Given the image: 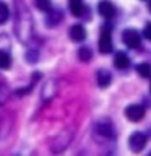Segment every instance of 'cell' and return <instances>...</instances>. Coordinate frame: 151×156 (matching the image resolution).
<instances>
[{
	"instance_id": "obj_7",
	"label": "cell",
	"mask_w": 151,
	"mask_h": 156,
	"mask_svg": "<svg viewBox=\"0 0 151 156\" xmlns=\"http://www.w3.org/2000/svg\"><path fill=\"white\" fill-rule=\"evenodd\" d=\"M124 114L127 117V120L136 124V122L143 120V117L146 114V109H145V106H141V104H128L124 109Z\"/></svg>"
},
{
	"instance_id": "obj_17",
	"label": "cell",
	"mask_w": 151,
	"mask_h": 156,
	"mask_svg": "<svg viewBox=\"0 0 151 156\" xmlns=\"http://www.w3.org/2000/svg\"><path fill=\"white\" fill-rule=\"evenodd\" d=\"M136 73L141 78H151V63L148 62H141L136 65Z\"/></svg>"
},
{
	"instance_id": "obj_19",
	"label": "cell",
	"mask_w": 151,
	"mask_h": 156,
	"mask_svg": "<svg viewBox=\"0 0 151 156\" xmlns=\"http://www.w3.org/2000/svg\"><path fill=\"white\" fill-rule=\"evenodd\" d=\"M34 7H36L39 12L47 13L49 10L52 8V0H34Z\"/></svg>"
},
{
	"instance_id": "obj_18",
	"label": "cell",
	"mask_w": 151,
	"mask_h": 156,
	"mask_svg": "<svg viewBox=\"0 0 151 156\" xmlns=\"http://www.w3.org/2000/svg\"><path fill=\"white\" fill-rule=\"evenodd\" d=\"M8 20H10V8L3 0H0V24H5Z\"/></svg>"
},
{
	"instance_id": "obj_8",
	"label": "cell",
	"mask_w": 151,
	"mask_h": 156,
	"mask_svg": "<svg viewBox=\"0 0 151 156\" xmlns=\"http://www.w3.org/2000/svg\"><path fill=\"white\" fill-rule=\"evenodd\" d=\"M63 20V12L60 8H51L49 12L46 13V20H44V23H46L47 28H57L58 24L62 23Z\"/></svg>"
},
{
	"instance_id": "obj_9",
	"label": "cell",
	"mask_w": 151,
	"mask_h": 156,
	"mask_svg": "<svg viewBox=\"0 0 151 156\" xmlns=\"http://www.w3.org/2000/svg\"><path fill=\"white\" fill-rule=\"evenodd\" d=\"M97 13L101 15L104 20H112L115 16L117 10H115V5L111 2V0H101L97 3Z\"/></svg>"
},
{
	"instance_id": "obj_5",
	"label": "cell",
	"mask_w": 151,
	"mask_h": 156,
	"mask_svg": "<svg viewBox=\"0 0 151 156\" xmlns=\"http://www.w3.org/2000/svg\"><path fill=\"white\" fill-rule=\"evenodd\" d=\"M148 145V133L145 132H133L128 136V148L133 153H141Z\"/></svg>"
},
{
	"instance_id": "obj_20",
	"label": "cell",
	"mask_w": 151,
	"mask_h": 156,
	"mask_svg": "<svg viewBox=\"0 0 151 156\" xmlns=\"http://www.w3.org/2000/svg\"><path fill=\"white\" fill-rule=\"evenodd\" d=\"M24 60L29 62V63H36L39 60V51H37V49H34V47L28 49L26 54H24Z\"/></svg>"
},
{
	"instance_id": "obj_22",
	"label": "cell",
	"mask_w": 151,
	"mask_h": 156,
	"mask_svg": "<svg viewBox=\"0 0 151 156\" xmlns=\"http://www.w3.org/2000/svg\"><path fill=\"white\" fill-rule=\"evenodd\" d=\"M0 49H10V39L7 34L0 36Z\"/></svg>"
},
{
	"instance_id": "obj_3",
	"label": "cell",
	"mask_w": 151,
	"mask_h": 156,
	"mask_svg": "<svg viewBox=\"0 0 151 156\" xmlns=\"http://www.w3.org/2000/svg\"><path fill=\"white\" fill-rule=\"evenodd\" d=\"M112 26L111 24H104L99 34V41H97V47L102 55H109L114 52V44H112Z\"/></svg>"
},
{
	"instance_id": "obj_4",
	"label": "cell",
	"mask_w": 151,
	"mask_h": 156,
	"mask_svg": "<svg viewBox=\"0 0 151 156\" xmlns=\"http://www.w3.org/2000/svg\"><path fill=\"white\" fill-rule=\"evenodd\" d=\"M72 138H73V130L72 129H67V130L63 129L60 133L52 140L51 150L54 151V153H62V151L67 150L68 145L72 143Z\"/></svg>"
},
{
	"instance_id": "obj_16",
	"label": "cell",
	"mask_w": 151,
	"mask_h": 156,
	"mask_svg": "<svg viewBox=\"0 0 151 156\" xmlns=\"http://www.w3.org/2000/svg\"><path fill=\"white\" fill-rule=\"evenodd\" d=\"M78 58H80L81 62H91L93 60V49L88 47V46H83L78 49Z\"/></svg>"
},
{
	"instance_id": "obj_15",
	"label": "cell",
	"mask_w": 151,
	"mask_h": 156,
	"mask_svg": "<svg viewBox=\"0 0 151 156\" xmlns=\"http://www.w3.org/2000/svg\"><path fill=\"white\" fill-rule=\"evenodd\" d=\"M10 67H12L10 49H0V70H10Z\"/></svg>"
},
{
	"instance_id": "obj_12",
	"label": "cell",
	"mask_w": 151,
	"mask_h": 156,
	"mask_svg": "<svg viewBox=\"0 0 151 156\" xmlns=\"http://www.w3.org/2000/svg\"><path fill=\"white\" fill-rule=\"evenodd\" d=\"M96 83L99 88H102V90L107 86H111V83H112L111 70H107V68H99V70L96 72Z\"/></svg>"
},
{
	"instance_id": "obj_11",
	"label": "cell",
	"mask_w": 151,
	"mask_h": 156,
	"mask_svg": "<svg viewBox=\"0 0 151 156\" xmlns=\"http://www.w3.org/2000/svg\"><path fill=\"white\" fill-rule=\"evenodd\" d=\"M68 10L73 16H78V18H85V13L88 12V8L83 0H68Z\"/></svg>"
},
{
	"instance_id": "obj_1",
	"label": "cell",
	"mask_w": 151,
	"mask_h": 156,
	"mask_svg": "<svg viewBox=\"0 0 151 156\" xmlns=\"http://www.w3.org/2000/svg\"><path fill=\"white\" fill-rule=\"evenodd\" d=\"M33 33H34L33 15L23 0H16L15 2V36L19 42L28 44L33 39Z\"/></svg>"
},
{
	"instance_id": "obj_23",
	"label": "cell",
	"mask_w": 151,
	"mask_h": 156,
	"mask_svg": "<svg viewBox=\"0 0 151 156\" xmlns=\"http://www.w3.org/2000/svg\"><path fill=\"white\" fill-rule=\"evenodd\" d=\"M143 37L148 39V41L151 42V21H148V23L145 24V28H143Z\"/></svg>"
},
{
	"instance_id": "obj_6",
	"label": "cell",
	"mask_w": 151,
	"mask_h": 156,
	"mask_svg": "<svg viewBox=\"0 0 151 156\" xmlns=\"http://www.w3.org/2000/svg\"><path fill=\"white\" fill-rule=\"evenodd\" d=\"M122 42H124L128 49H133V51L140 49L141 47V34H140V31H136V29H133V28L124 29V33H122Z\"/></svg>"
},
{
	"instance_id": "obj_25",
	"label": "cell",
	"mask_w": 151,
	"mask_h": 156,
	"mask_svg": "<svg viewBox=\"0 0 151 156\" xmlns=\"http://www.w3.org/2000/svg\"><path fill=\"white\" fill-rule=\"evenodd\" d=\"M149 93H151V81H149Z\"/></svg>"
},
{
	"instance_id": "obj_13",
	"label": "cell",
	"mask_w": 151,
	"mask_h": 156,
	"mask_svg": "<svg viewBox=\"0 0 151 156\" xmlns=\"http://www.w3.org/2000/svg\"><path fill=\"white\" fill-rule=\"evenodd\" d=\"M114 67L117 70H127L130 67V57L124 51H117L114 54Z\"/></svg>"
},
{
	"instance_id": "obj_10",
	"label": "cell",
	"mask_w": 151,
	"mask_h": 156,
	"mask_svg": "<svg viewBox=\"0 0 151 156\" xmlns=\"http://www.w3.org/2000/svg\"><path fill=\"white\" fill-rule=\"evenodd\" d=\"M88 33H86V28L83 26L81 23H75L70 26V31H68V37H70L72 42H83L86 39Z\"/></svg>"
},
{
	"instance_id": "obj_2",
	"label": "cell",
	"mask_w": 151,
	"mask_h": 156,
	"mask_svg": "<svg viewBox=\"0 0 151 156\" xmlns=\"http://www.w3.org/2000/svg\"><path fill=\"white\" fill-rule=\"evenodd\" d=\"M93 136L99 143L106 141H115L117 140V130L115 125L109 117H101L93 124Z\"/></svg>"
},
{
	"instance_id": "obj_14",
	"label": "cell",
	"mask_w": 151,
	"mask_h": 156,
	"mask_svg": "<svg viewBox=\"0 0 151 156\" xmlns=\"http://www.w3.org/2000/svg\"><path fill=\"white\" fill-rule=\"evenodd\" d=\"M55 94H57V83L54 80H49L46 85L42 86V99L44 101H51Z\"/></svg>"
},
{
	"instance_id": "obj_21",
	"label": "cell",
	"mask_w": 151,
	"mask_h": 156,
	"mask_svg": "<svg viewBox=\"0 0 151 156\" xmlns=\"http://www.w3.org/2000/svg\"><path fill=\"white\" fill-rule=\"evenodd\" d=\"M10 98V88L3 83H0V106H3Z\"/></svg>"
},
{
	"instance_id": "obj_24",
	"label": "cell",
	"mask_w": 151,
	"mask_h": 156,
	"mask_svg": "<svg viewBox=\"0 0 151 156\" xmlns=\"http://www.w3.org/2000/svg\"><path fill=\"white\" fill-rule=\"evenodd\" d=\"M146 7H148V12L151 13V0H146Z\"/></svg>"
}]
</instances>
